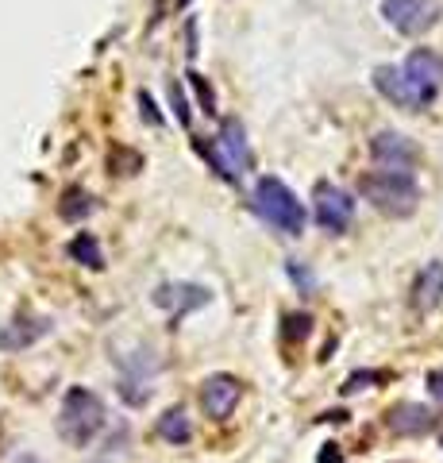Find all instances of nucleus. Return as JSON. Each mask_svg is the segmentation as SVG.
Listing matches in <instances>:
<instances>
[{
    "mask_svg": "<svg viewBox=\"0 0 443 463\" xmlns=\"http://www.w3.org/2000/svg\"><path fill=\"white\" fill-rule=\"evenodd\" d=\"M93 209H97L93 193H85L82 186H70L66 193H62V201H58V216L62 221H70V224H82L85 216H93Z\"/></svg>",
    "mask_w": 443,
    "mask_h": 463,
    "instance_id": "14",
    "label": "nucleus"
},
{
    "mask_svg": "<svg viewBox=\"0 0 443 463\" xmlns=\"http://www.w3.org/2000/svg\"><path fill=\"white\" fill-rule=\"evenodd\" d=\"M178 4H181V8H189V4H193V0H178Z\"/></svg>",
    "mask_w": 443,
    "mask_h": 463,
    "instance_id": "28",
    "label": "nucleus"
},
{
    "mask_svg": "<svg viewBox=\"0 0 443 463\" xmlns=\"http://www.w3.org/2000/svg\"><path fill=\"white\" fill-rule=\"evenodd\" d=\"M308 332H312V317L308 313H290L285 317V340H308Z\"/></svg>",
    "mask_w": 443,
    "mask_h": 463,
    "instance_id": "20",
    "label": "nucleus"
},
{
    "mask_svg": "<svg viewBox=\"0 0 443 463\" xmlns=\"http://www.w3.org/2000/svg\"><path fill=\"white\" fill-rule=\"evenodd\" d=\"M66 251H70L74 263H82V266H89V270H100V266H104V255H100V243H97L93 232H77Z\"/></svg>",
    "mask_w": 443,
    "mask_h": 463,
    "instance_id": "16",
    "label": "nucleus"
},
{
    "mask_svg": "<svg viewBox=\"0 0 443 463\" xmlns=\"http://www.w3.org/2000/svg\"><path fill=\"white\" fill-rule=\"evenodd\" d=\"M197 154H204V159L213 162V170L224 178V182H239V178L251 170V147H247L243 120H236V116L220 120V132L213 144H201L197 139Z\"/></svg>",
    "mask_w": 443,
    "mask_h": 463,
    "instance_id": "4",
    "label": "nucleus"
},
{
    "mask_svg": "<svg viewBox=\"0 0 443 463\" xmlns=\"http://www.w3.org/2000/svg\"><path fill=\"white\" fill-rule=\"evenodd\" d=\"M443 301V263L432 259L421 266V275L413 278V309L416 313H432Z\"/></svg>",
    "mask_w": 443,
    "mask_h": 463,
    "instance_id": "13",
    "label": "nucleus"
},
{
    "mask_svg": "<svg viewBox=\"0 0 443 463\" xmlns=\"http://www.w3.org/2000/svg\"><path fill=\"white\" fill-rule=\"evenodd\" d=\"M428 394H432L436 402H443V371H432V375H428Z\"/></svg>",
    "mask_w": 443,
    "mask_h": 463,
    "instance_id": "25",
    "label": "nucleus"
},
{
    "mask_svg": "<svg viewBox=\"0 0 443 463\" xmlns=\"http://www.w3.org/2000/svg\"><path fill=\"white\" fill-rule=\"evenodd\" d=\"M186 43H189L186 50H189V58H193V55H197V20L186 23Z\"/></svg>",
    "mask_w": 443,
    "mask_h": 463,
    "instance_id": "26",
    "label": "nucleus"
},
{
    "mask_svg": "<svg viewBox=\"0 0 443 463\" xmlns=\"http://www.w3.org/2000/svg\"><path fill=\"white\" fill-rule=\"evenodd\" d=\"M154 429H159V436L162 441H170V444H189L193 441V424L186 417V409H166Z\"/></svg>",
    "mask_w": 443,
    "mask_h": 463,
    "instance_id": "15",
    "label": "nucleus"
},
{
    "mask_svg": "<svg viewBox=\"0 0 443 463\" xmlns=\"http://www.w3.org/2000/svg\"><path fill=\"white\" fill-rule=\"evenodd\" d=\"M50 332V320L47 317H16L8 328H0V352H23V347L39 344Z\"/></svg>",
    "mask_w": 443,
    "mask_h": 463,
    "instance_id": "12",
    "label": "nucleus"
},
{
    "mask_svg": "<svg viewBox=\"0 0 443 463\" xmlns=\"http://www.w3.org/2000/svg\"><path fill=\"white\" fill-rule=\"evenodd\" d=\"M312 221L332 236H343L355 221V197L335 182H317V189H312Z\"/></svg>",
    "mask_w": 443,
    "mask_h": 463,
    "instance_id": "7",
    "label": "nucleus"
},
{
    "mask_svg": "<svg viewBox=\"0 0 443 463\" xmlns=\"http://www.w3.org/2000/svg\"><path fill=\"white\" fill-rule=\"evenodd\" d=\"M359 193L382 216H394V221H405L416 213L421 205V189H416V178L409 170H370L359 178Z\"/></svg>",
    "mask_w": 443,
    "mask_h": 463,
    "instance_id": "3",
    "label": "nucleus"
},
{
    "mask_svg": "<svg viewBox=\"0 0 443 463\" xmlns=\"http://www.w3.org/2000/svg\"><path fill=\"white\" fill-rule=\"evenodd\" d=\"M317 463H343V452H340V444H324L320 452H317Z\"/></svg>",
    "mask_w": 443,
    "mask_h": 463,
    "instance_id": "24",
    "label": "nucleus"
},
{
    "mask_svg": "<svg viewBox=\"0 0 443 463\" xmlns=\"http://www.w3.org/2000/svg\"><path fill=\"white\" fill-rule=\"evenodd\" d=\"M93 463H109V459H93Z\"/></svg>",
    "mask_w": 443,
    "mask_h": 463,
    "instance_id": "29",
    "label": "nucleus"
},
{
    "mask_svg": "<svg viewBox=\"0 0 443 463\" xmlns=\"http://www.w3.org/2000/svg\"><path fill=\"white\" fill-rule=\"evenodd\" d=\"M100 429H104V402L93 390H85V386H70L58 414L62 441H70L74 448H85Z\"/></svg>",
    "mask_w": 443,
    "mask_h": 463,
    "instance_id": "5",
    "label": "nucleus"
},
{
    "mask_svg": "<svg viewBox=\"0 0 443 463\" xmlns=\"http://www.w3.org/2000/svg\"><path fill=\"white\" fill-rule=\"evenodd\" d=\"M12 463H43V459H39V456H16Z\"/></svg>",
    "mask_w": 443,
    "mask_h": 463,
    "instance_id": "27",
    "label": "nucleus"
},
{
    "mask_svg": "<svg viewBox=\"0 0 443 463\" xmlns=\"http://www.w3.org/2000/svg\"><path fill=\"white\" fill-rule=\"evenodd\" d=\"M370 154H374L378 170H409V174H413L416 159H421V151L397 132H378L370 139Z\"/></svg>",
    "mask_w": 443,
    "mask_h": 463,
    "instance_id": "10",
    "label": "nucleus"
},
{
    "mask_svg": "<svg viewBox=\"0 0 443 463\" xmlns=\"http://www.w3.org/2000/svg\"><path fill=\"white\" fill-rule=\"evenodd\" d=\"M386 375L382 371H355V375H351L347 382H343V394H355V390H367L370 382H382Z\"/></svg>",
    "mask_w": 443,
    "mask_h": 463,
    "instance_id": "21",
    "label": "nucleus"
},
{
    "mask_svg": "<svg viewBox=\"0 0 443 463\" xmlns=\"http://www.w3.org/2000/svg\"><path fill=\"white\" fill-rule=\"evenodd\" d=\"M189 77V85L197 89V97H201V105H204V112L208 116H216V89H213V82H208L204 74H197V70H189L186 74Z\"/></svg>",
    "mask_w": 443,
    "mask_h": 463,
    "instance_id": "17",
    "label": "nucleus"
},
{
    "mask_svg": "<svg viewBox=\"0 0 443 463\" xmlns=\"http://www.w3.org/2000/svg\"><path fill=\"white\" fill-rule=\"evenodd\" d=\"M285 270H290V278L297 282V286H301L305 293L312 290V270L305 266V263H297V259H290V263H285Z\"/></svg>",
    "mask_w": 443,
    "mask_h": 463,
    "instance_id": "23",
    "label": "nucleus"
},
{
    "mask_svg": "<svg viewBox=\"0 0 443 463\" xmlns=\"http://www.w3.org/2000/svg\"><path fill=\"white\" fill-rule=\"evenodd\" d=\"M436 424H439L436 409H428L421 402H397L386 414V429L394 436H428V432H436Z\"/></svg>",
    "mask_w": 443,
    "mask_h": 463,
    "instance_id": "11",
    "label": "nucleus"
},
{
    "mask_svg": "<svg viewBox=\"0 0 443 463\" xmlns=\"http://www.w3.org/2000/svg\"><path fill=\"white\" fill-rule=\"evenodd\" d=\"M239 397H243V386L236 375H224V371H220V375H208L201 382V406L213 421H228L236 414Z\"/></svg>",
    "mask_w": 443,
    "mask_h": 463,
    "instance_id": "9",
    "label": "nucleus"
},
{
    "mask_svg": "<svg viewBox=\"0 0 443 463\" xmlns=\"http://www.w3.org/2000/svg\"><path fill=\"white\" fill-rule=\"evenodd\" d=\"M151 301L159 309H166L178 325V320H186L189 313H197V309H204L213 301V293L204 286H197V282H162V286L151 293Z\"/></svg>",
    "mask_w": 443,
    "mask_h": 463,
    "instance_id": "8",
    "label": "nucleus"
},
{
    "mask_svg": "<svg viewBox=\"0 0 443 463\" xmlns=\"http://www.w3.org/2000/svg\"><path fill=\"white\" fill-rule=\"evenodd\" d=\"M251 213L258 216L263 224H270L274 232H282V236H301L305 232V205L297 201V193L282 182V178H258L255 189H251Z\"/></svg>",
    "mask_w": 443,
    "mask_h": 463,
    "instance_id": "2",
    "label": "nucleus"
},
{
    "mask_svg": "<svg viewBox=\"0 0 443 463\" xmlns=\"http://www.w3.org/2000/svg\"><path fill=\"white\" fill-rule=\"evenodd\" d=\"M374 89L389 105H397L405 112H424L443 93V58L428 47H416L401 66H378Z\"/></svg>",
    "mask_w": 443,
    "mask_h": 463,
    "instance_id": "1",
    "label": "nucleus"
},
{
    "mask_svg": "<svg viewBox=\"0 0 443 463\" xmlns=\"http://www.w3.org/2000/svg\"><path fill=\"white\" fill-rule=\"evenodd\" d=\"M109 166L116 174H135V170H143V159L135 151H124V147H116L112 154H109Z\"/></svg>",
    "mask_w": 443,
    "mask_h": 463,
    "instance_id": "18",
    "label": "nucleus"
},
{
    "mask_svg": "<svg viewBox=\"0 0 443 463\" xmlns=\"http://www.w3.org/2000/svg\"><path fill=\"white\" fill-rule=\"evenodd\" d=\"M139 109H143V120H147L151 127H162L166 120H162V112L154 109V97L147 93V89H139Z\"/></svg>",
    "mask_w": 443,
    "mask_h": 463,
    "instance_id": "22",
    "label": "nucleus"
},
{
    "mask_svg": "<svg viewBox=\"0 0 443 463\" xmlns=\"http://www.w3.org/2000/svg\"><path fill=\"white\" fill-rule=\"evenodd\" d=\"M166 89H170V105H174V116H178V124H181V127H189V124H193V112H189L186 89H181V82H174V77H170V85H166Z\"/></svg>",
    "mask_w": 443,
    "mask_h": 463,
    "instance_id": "19",
    "label": "nucleus"
},
{
    "mask_svg": "<svg viewBox=\"0 0 443 463\" xmlns=\"http://www.w3.org/2000/svg\"><path fill=\"white\" fill-rule=\"evenodd\" d=\"M382 16L397 35L421 39L439 23L443 4L439 0H382Z\"/></svg>",
    "mask_w": 443,
    "mask_h": 463,
    "instance_id": "6",
    "label": "nucleus"
}]
</instances>
